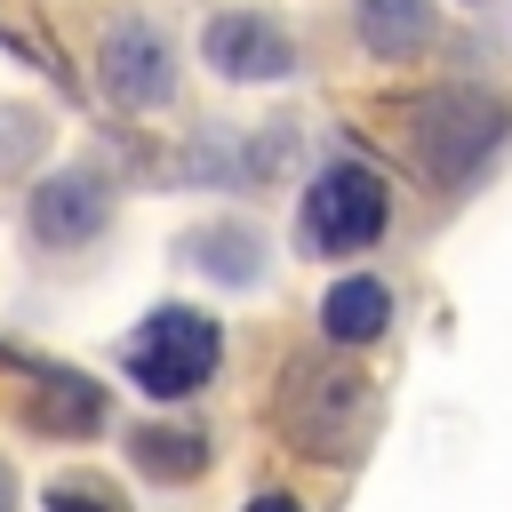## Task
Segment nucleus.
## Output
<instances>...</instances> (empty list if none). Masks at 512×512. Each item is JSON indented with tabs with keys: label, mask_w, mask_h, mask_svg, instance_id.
Instances as JSON below:
<instances>
[{
	"label": "nucleus",
	"mask_w": 512,
	"mask_h": 512,
	"mask_svg": "<svg viewBox=\"0 0 512 512\" xmlns=\"http://www.w3.org/2000/svg\"><path fill=\"white\" fill-rule=\"evenodd\" d=\"M104 88H112L120 104H136V112L176 88V56H168V40H160L144 16H128V24L104 32Z\"/></svg>",
	"instance_id": "423d86ee"
},
{
	"label": "nucleus",
	"mask_w": 512,
	"mask_h": 512,
	"mask_svg": "<svg viewBox=\"0 0 512 512\" xmlns=\"http://www.w3.org/2000/svg\"><path fill=\"white\" fill-rule=\"evenodd\" d=\"M504 128H512V112H504L488 88H440V96H424V112H416V152H424V168H432L440 184H464V176L504 144Z\"/></svg>",
	"instance_id": "20e7f679"
},
{
	"label": "nucleus",
	"mask_w": 512,
	"mask_h": 512,
	"mask_svg": "<svg viewBox=\"0 0 512 512\" xmlns=\"http://www.w3.org/2000/svg\"><path fill=\"white\" fill-rule=\"evenodd\" d=\"M368 408H376L368 376H352V368H296V384L280 400V424H288V440L304 456H360Z\"/></svg>",
	"instance_id": "7ed1b4c3"
},
{
	"label": "nucleus",
	"mask_w": 512,
	"mask_h": 512,
	"mask_svg": "<svg viewBox=\"0 0 512 512\" xmlns=\"http://www.w3.org/2000/svg\"><path fill=\"white\" fill-rule=\"evenodd\" d=\"M200 56H208L224 80H288V72H296L288 32H280L272 16H256V8L216 16V24H208V40H200Z\"/></svg>",
	"instance_id": "39448f33"
},
{
	"label": "nucleus",
	"mask_w": 512,
	"mask_h": 512,
	"mask_svg": "<svg viewBox=\"0 0 512 512\" xmlns=\"http://www.w3.org/2000/svg\"><path fill=\"white\" fill-rule=\"evenodd\" d=\"M384 320H392L384 280H336L328 304H320V328H328L336 344H368V336H384Z\"/></svg>",
	"instance_id": "1a4fd4ad"
},
{
	"label": "nucleus",
	"mask_w": 512,
	"mask_h": 512,
	"mask_svg": "<svg viewBox=\"0 0 512 512\" xmlns=\"http://www.w3.org/2000/svg\"><path fill=\"white\" fill-rule=\"evenodd\" d=\"M48 512H104V504H96V496H88V488H72V496H64V488H56V496H48Z\"/></svg>",
	"instance_id": "ddd939ff"
},
{
	"label": "nucleus",
	"mask_w": 512,
	"mask_h": 512,
	"mask_svg": "<svg viewBox=\"0 0 512 512\" xmlns=\"http://www.w3.org/2000/svg\"><path fill=\"white\" fill-rule=\"evenodd\" d=\"M432 40V0H360V48L400 64Z\"/></svg>",
	"instance_id": "6e6552de"
},
{
	"label": "nucleus",
	"mask_w": 512,
	"mask_h": 512,
	"mask_svg": "<svg viewBox=\"0 0 512 512\" xmlns=\"http://www.w3.org/2000/svg\"><path fill=\"white\" fill-rule=\"evenodd\" d=\"M192 256H200L216 280H256V264H264L256 232H240V224H208V232H192Z\"/></svg>",
	"instance_id": "f8f14e48"
},
{
	"label": "nucleus",
	"mask_w": 512,
	"mask_h": 512,
	"mask_svg": "<svg viewBox=\"0 0 512 512\" xmlns=\"http://www.w3.org/2000/svg\"><path fill=\"white\" fill-rule=\"evenodd\" d=\"M248 512H296V504H288V496H256Z\"/></svg>",
	"instance_id": "4468645a"
},
{
	"label": "nucleus",
	"mask_w": 512,
	"mask_h": 512,
	"mask_svg": "<svg viewBox=\"0 0 512 512\" xmlns=\"http://www.w3.org/2000/svg\"><path fill=\"white\" fill-rule=\"evenodd\" d=\"M384 216H392L384 176H368L360 160H328V168L312 176V192H304L296 232H304L312 256H360V248L384 232Z\"/></svg>",
	"instance_id": "f03ea898"
},
{
	"label": "nucleus",
	"mask_w": 512,
	"mask_h": 512,
	"mask_svg": "<svg viewBox=\"0 0 512 512\" xmlns=\"http://www.w3.org/2000/svg\"><path fill=\"white\" fill-rule=\"evenodd\" d=\"M0 512H8V472H0Z\"/></svg>",
	"instance_id": "2eb2a0df"
},
{
	"label": "nucleus",
	"mask_w": 512,
	"mask_h": 512,
	"mask_svg": "<svg viewBox=\"0 0 512 512\" xmlns=\"http://www.w3.org/2000/svg\"><path fill=\"white\" fill-rule=\"evenodd\" d=\"M104 184L96 176H80V168H64V176H48L40 192H32V232L48 240V248H80V240H96L104 232Z\"/></svg>",
	"instance_id": "0eeeda50"
},
{
	"label": "nucleus",
	"mask_w": 512,
	"mask_h": 512,
	"mask_svg": "<svg viewBox=\"0 0 512 512\" xmlns=\"http://www.w3.org/2000/svg\"><path fill=\"white\" fill-rule=\"evenodd\" d=\"M32 424H40V432H72V440H80V432H96V424H104V392H96L88 376H40V384H32Z\"/></svg>",
	"instance_id": "9d476101"
},
{
	"label": "nucleus",
	"mask_w": 512,
	"mask_h": 512,
	"mask_svg": "<svg viewBox=\"0 0 512 512\" xmlns=\"http://www.w3.org/2000/svg\"><path fill=\"white\" fill-rule=\"evenodd\" d=\"M128 448H136V464H144L152 480H192V472L208 464V440H200V432H168V424L136 432Z\"/></svg>",
	"instance_id": "9b49d317"
},
{
	"label": "nucleus",
	"mask_w": 512,
	"mask_h": 512,
	"mask_svg": "<svg viewBox=\"0 0 512 512\" xmlns=\"http://www.w3.org/2000/svg\"><path fill=\"white\" fill-rule=\"evenodd\" d=\"M216 360H224L216 320H208V312H184V304H160V312L128 336V376H136L152 400H184V392H200V384L216 376Z\"/></svg>",
	"instance_id": "f257e3e1"
}]
</instances>
